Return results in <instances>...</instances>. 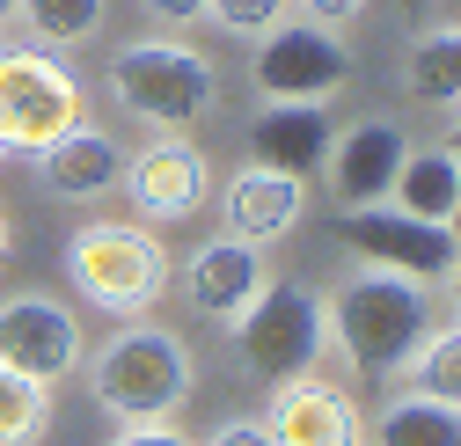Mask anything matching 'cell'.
Instances as JSON below:
<instances>
[{
  "mask_svg": "<svg viewBox=\"0 0 461 446\" xmlns=\"http://www.w3.org/2000/svg\"><path fill=\"white\" fill-rule=\"evenodd\" d=\"M432 322H439L432 315V286L395 278V271H359V278H344V293L322 308V337H337V352L352 359V373L395 380L411 366V352L425 344Z\"/></svg>",
  "mask_w": 461,
  "mask_h": 446,
  "instance_id": "obj_1",
  "label": "cell"
},
{
  "mask_svg": "<svg viewBox=\"0 0 461 446\" xmlns=\"http://www.w3.org/2000/svg\"><path fill=\"white\" fill-rule=\"evenodd\" d=\"M88 359V396L118 417V424H161L191 403V344L161 322H125L110 344L81 352Z\"/></svg>",
  "mask_w": 461,
  "mask_h": 446,
  "instance_id": "obj_2",
  "label": "cell"
},
{
  "mask_svg": "<svg viewBox=\"0 0 461 446\" xmlns=\"http://www.w3.org/2000/svg\"><path fill=\"white\" fill-rule=\"evenodd\" d=\"M110 95H118L132 118H147L154 132H184L198 125L220 81H212V59L184 37H132L118 44V59H110Z\"/></svg>",
  "mask_w": 461,
  "mask_h": 446,
  "instance_id": "obj_3",
  "label": "cell"
},
{
  "mask_svg": "<svg viewBox=\"0 0 461 446\" xmlns=\"http://www.w3.org/2000/svg\"><path fill=\"white\" fill-rule=\"evenodd\" d=\"M67 278H74V293L88 308L140 322L154 308V293H161V278H168V256L140 219H88L67 242Z\"/></svg>",
  "mask_w": 461,
  "mask_h": 446,
  "instance_id": "obj_4",
  "label": "cell"
},
{
  "mask_svg": "<svg viewBox=\"0 0 461 446\" xmlns=\"http://www.w3.org/2000/svg\"><path fill=\"white\" fill-rule=\"evenodd\" d=\"M74 125H81V81L67 74L59 51H44V44L0 51V147L8 154H44Z\"/></svg>",
  "mask_w": 461,
  "mask_h": 446,
  "instance_id": "obj_5",
  "label": "cell"
},
{
  "mask_svg": "<svg viewBox=\"0 0 461 446\" xmlns=\"http://www.w3.org/2000/svg\"><path fill=\"white\" fill-rule=\"evenodd\" d=\"M235 337H242V366L278 388L322 359V300L308 286H264L235 322Z\"/></svg>",
  "mask_w": 461,
  "mask_h": 446,
  "instance_id": "obj_6",
  "label": "cell"
},
{
  "mask_svg": "<svg viewBox=\"0 0 461 446\" xmlns=\"http://www.w3.org/2000/svg\"><path fill=\"white\" fill-rule=\"evenodd\" d=\"M249 81L264 103H330L344 81H352V51H344L322 22H278L257 37Z\"/></svg>",
  "mask_w": 461,
  "mask_h": 446,
  "instance_id": "obj_7",
  "label": "cell"
},
{
  "mask_svg": "<svg viewBox=\"0 0 461 446\" xmlns=\"http://www.w3.org/2000/svg\"><path fill=\"white\" fill-rule=\"evenodd\" d=\"M337 235H344L352 256H366V271H395V278H418V286H447L454 278V227L411 219L395 205L337 212Z\"/></svg>",
  "mask_w": 461,
  "mask_h": 446,
  "instance_id": "obj_8",
  "label": "cell"
},
{
  "mask_svg": "<svg viewBox=\"0 0 461 446\" xmlns=\"http://www.w3.org/2000/svg\"><path fill=\"white\" fill-rule=\"evenodd\" d=\"M125 198L140 212V227H184V219L212 198V161L184 139V132H161L140 154H125Z\"/></svg>",
  "mask_w": 461,
  "mask_h": 446,
  "instance_id": "obj_9",
  "label": "cell"
},
{
  "mask_svg": "<svg viewBox=\"0 0 461 446\" xmlns=\"http://www.w3.org/2000/svg\"><path fill=\"white\" fill-rule=\"evenodd\" d=\"M88 337H81V315L51 293H15L0 300V366H15L44 388H59L74 366H81Z\"/></svg>",
  "mask_w": 461,
  "mask_h": 446,
  "instance_id": "obj_10",
  "label": "cell"
},
{
  "mask_svg": "<svg viewBox=\"0 0 461 446\" xmlns=\"http://www.w3.org/2000/svg\"><path fill=\"white\" fill-rule=\"evenodd\" d=\"M264 432L278 446H359L366 439V417H359V403L344 396V388H330L315 373H294V380L271 388Z\"/></svg>",
  "mask_w": 461,
  "mask_h": 446,
  "instance_id": "obj_11",
  "label": "cell"
},
{
  "mask_svg": "<svg viewBox=\"0 0 461 446\" xmlns=\"http://www.w3.org/2000/svg\"><path fill=\"white\" fill-rule=\"evenodd\" d=\"M402 154H411V139H402L388 118H366L352 132H337L330 139V198L337 212H359V205H388V183L402 169Z\"/></svg>",
  "mask_w": 461,
  "mask_h": 446,
  "instance_id": "obj_12",
  "label": "cell"
},
{
  "mask_svg": "<svg viewBox=\"0 0 461 446\" xmlns=\"http://www.w3.org/2000/svg\"><path fill=\"white\" fill-rule=\"evenodd\" d=\"M264 286H271L264 249H257V242H235V235L205 242V249L191 256V271H184V293H191V308H198L205 322H227V329H235V322L249 315V300H257Z\"/></svg>",
  "mask_w": 461,
  "mask_h": 446,
  "instance_id": "obj_13",
  "label": "cell"
},
{
  "mask_svg": "<svg viewBox=\"0 0 461 446\" xmlns=\"http://www.w3.org/2000/svg\"><path fill=\"white\" fill-rule=\"evenodd\" d=\"M301 212H308V183L264 169V161H249V169L227 183V205H220L227 235H235V242H257V249L278 242V235H294V227H301Z\"/></svg>",
  "mask_w": 461,
  "mask_h": 446,
  "instance_id": "obj_14",
  "label": "cell"
},
{
  "mask_svg": "<svg viewBox=\"0 0 461 446\" xmlns=\"http://www.w3.org/2000/svg\"><path fill=\"white\" fill-rule=\"evenodd\" d=\"M37 161V183L51 191V198H67V205H88V198H110V183L125 176V147L110 139V132H95V125H74V132H59L44 154H30Z\"/></svg>",
  "mask_w": 461,
  "mask_h": 446,
  "instance_id": "obj_15",
  "label": "cell"
},
{
  "mask_svg": "<svg viewBox=\"0 0 461 446\" xmlns=\"http://www.w3.org/2000/svg\"><path fill=\"white\" fill-rule=\"evenodd\" d=\"M330 139H337V125L322 103H264L249 125V154L278 176H315L330 161Z\"/></svg>",
  "mask_w": 461,
  "mask_h": 446,
  "instance_id": "obj_16",
  "label": "cell"
},
{
  "mask_svg": "<svg viewBox=\"0 0 461 446\" xmlns=\"http://www.w3.org/2000/svg\"><path fill=\"white\" fill-rule=\"evenodd\" d=\"M388 205L411 212V219H432V227H454V212H461V161H454V147H411L402 154V169L388 183Z\"/></svg>",
  "mask_w": 461,
  "mask_h": 446,
  "instance_id": "obj_17",
  "label": "cell"
},
{
  "mask_svg": "<svg viewBox=\"0 0 461 446\" xmlns=\"http://www.w3.org/2000/svg\"><path fill=\"white\" fill-rule=\"evenodd\" d=\"M402 95L425 110H454L461 103V30H425L402 59Z\"/></svg>",
  "mask_w": 461,
  "mask_h": 446,
  "instance_id": "obj_18",
  "label": "cell"
},
{
  "mask_svg": "<svg viewBox=\"0 0 461 446\" xmlns=\"http://www.w3.org/2000/svg\"><path fill=\"white\" fill-rule=\"evenodd\" d=\"M374 446H461V403H432L418 388H402L374 417Z\"/></svg>",
  "mask_w": 461,
  "mask_h": 446,
  "instance_id": "obj_19",
  "label": "cell"
},
{
  "mask_svg": "<svg viewBox=\"0 0 461 446\" xmlns=\"http://www.w3.org/2000/svg\"><path fill=\"white\" fill-rule=\"evenodd\" d=\"M402 388H418V396H432V403H461V329L454 322L425 329V344L411 352V366H402Z\"/></svg>",
  "mask_w": 461,
  "mask_h": 446,
  "instance_id": "obj_20",
  "label": "cell"
},
{
  "mask_svg": "<svg viewBox=\"0 0 461 446\" xmlns=\"http://www.w3.org/2000/svg\"><path fill=\"white\" fill-rule=\"evenodd\" d=\"M44 424H51V388L0 366V446H37Z\"/></svg>",
  "mask_w": 461,
  "mask_h": 446,
  "instance_id": "obj_21",
  "label": "cell"
},
{
  "mask_svg": "<svg viewBox=\"0 0 461 446\" xmlns=\"http://www.w3.org/2000/svg\"><path fill=\"white\" fill-rule=\"evenodd\" d=\"M15 15L30 22V37L44 51H67V44H88L103 30V0H23Z\"/></svg>",
  "mask_w": 461,
  "mask_h": 446,
  "instance_id": "obj_22",
  "label": "cell"
},
{
  "mask_svg": "<svg viewBox=\"0 0 461 446\" xmlns=\"http://www.w3.org/2000/svg\"><path fill=\"white\" fill-rule=\"evenodd\" d=\"M205 15L235 37H264V30L285 22V0H205Z\"/></svg>",
  "mask_w": 461,
  "mask_h": 446,
  "instance_id": "obj_23",
  "label": "cell"
},
{
  "mask_svg": "<svg viewBox=\"0 0 461 446\" xmlns=\"http://www.w3.org/2000/svg\"><path fill=\"white\" fill-rule=\"evenodd\" d=\"M110 446H191V439L176 432V417H161V424H118Z\"/></svg>",
  "mask_w": 461,
  "mask_h": 446,
  "instance_id": "obj_24",
  "label": "cell"
},
{
  "mask_svg": "<svg viewBox=\"0 0 461 446\" xmlns=\"http://www.w3.org/2000/svg\"><path fill=\"white\" fill-rule=\"evenodd\" d=\"M140 8H147L161 30H191V22H205V0H140Z\"/></svg>",
  "mask_w": 461,
  "mask_h": 446,
  "instance_id": "obj_25",
  "label": "cell"
},
{
  "mask_svg": "<svg viewBox=\"0 0 461 446\" xmlns=\"http://www.w3.org/2000/svg\"><path fill=\"white\" fill-rule=\"evenodd\" d=\"M205 446H278V439L264 432V417H235V424H220Z\"/></svg>",
  "mask_w": 461,
  "mask_h": 446,
  "instance_id": "obj_26",
  "label": "cell"
},
{
  "mask_svg": "<svg viewBox=\"0 0 461 446\" xmlns=\"http://www.w3.org/2000/svg\"><path fill=\"white\" fill-rule=\"evenodd\" d=\"M301 8H308V22H322V30H330V22H352L366 0H301Z\"/></svg>",
  "mask_w": 461,
  "mask_h": 446,
  "instance_id": "obj_27",
  "label": "cell"
},
{
  "mask_svg": "<svg viewBox=\"0 0 461 446\" xmlns=\"http://www.w3.org/2000/svg\"><path fill=\"white\" fill-rule=\"evenodd\" d=\"M15 8H23V0H0V30H8V22H15Z\"/></svg>",
  "mask_w": 461,
  "mask_h": 446,
  "instance_id": "obj_28",
  "label": "cell"
},
{
  "mask_svg": "<svg viewBox=\"0 0 461 446\" xmlns=\"http://www.w3.org/2000/svg\"><path fill=\"white\" fill-rule=\"evenodd\" d=\"M0 256H8V212H0Z\"/></svg>",
  "mask_w": 461,
  "mask_h": 446,
  "instance_id": "obj_29",
  "label": "cell"
},
{
  "mask_svg": "<svg viewBox=\"0 0 461 446\" xmlns=\"http://www.w3.org/2000/svg\"><path fill=\"white\" fill-rule=\"evenodd\" d=\"M0 161H8V147H0Z\"/></svg>",
  "mask_w": 461,
  "mask_h": 446,
  "instance_id": "obj_30",
  "label": "cell"
},
{
  "mask_svg": "<svg viewBox=\"0 0 461 446\" xmlns=\"http://www.w3.org/2000/svg\"><path fill=\"white\" fill-rule=\"evenodd\" d=\"M0 51H8V44H0Z\"/></svg>",
  "mask_w": 461,
  "mask_h": 446,
  "instance_id": "obj_31",
  "label": "cell"
}]
</instances>
